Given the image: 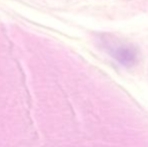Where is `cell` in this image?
Returning a JSON list of instances; mask_svg holds the SVG:
<instances>
[{"label": "cell", "mask_w": 148, "mask_h": 147, "mask_svg": "<svg viewBox=\"0 0 148 147\" xmlns=\"http://www.w3.org/2000/svg\"><path fill=\"white\" fill-rule=\"evenodd\" d=\"M111 55L123 66L130 67L134 65L137 59V53L133 47L126 45H115L111 47Z\"/></svg>", "instance_id": "cell-1"}]
</instances>
